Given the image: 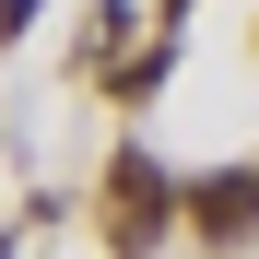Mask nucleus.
Returning a JSON list of instances; mask_svg holds the SVG:
<instances>
[{
    "instance_id": "f257e3e1",
    "label": "nucleus",
    "mask_w": 259,
    "mask_h": 259,
    "mask_svg": "<svg viewBox=\"0 0 259 259\" xmlns=\"http://www.w3.org/2000/svg\"><path fill=\"white\" fill-rule=\"evenodd\" d=\"M165 200H189V189H165V165H153V153H118V165H106V236H118L130 259L165 236Z\"/></svg>"
},
{
    "instance_id": "f03ea898",
    "label": "nucleus",
    "mask_w": 259,
    "mask_h": 259,
    "mask_svg": "<svg viewBox=\"0 0 259 259\" xmlns=\"http://www.w3.org/2000/svg\"><path fill=\"white\" fill-rule=\"evenodd\" d=\"M189 224H200V236H247V224H259V177H247V165L189 177Z\"/></svg>"
},
{
    "instance_id": "7ed1b4c3",
    "label": "nucleus",
    "mask_w": 259,
    "mask_h": 259,
    "mask_svg": "<svg viewBox=\"0 0 259 259\" xmlns=\"http://www.w3.org/2000/svg\"><path fill=\"white\" fill-rule=\"evenodd\" d=\"M24 24H35V0H0V35H24Z\"/></svg>"
},
{
    "instance_id": "20e7f679",
    "label": "nucleus",
    "mask_w": 259,
    "mask_h": 259,
    "mask_svg": "<svg viewBox=\"0 0 259 259\" xmlns=\"http://www.w3.org/2000/svg\"><path fill=\"white\" fill-rule=\"evenodd\" d=\"M165 12H189V0H165Z\"/></svg>"
}]
</instances>
